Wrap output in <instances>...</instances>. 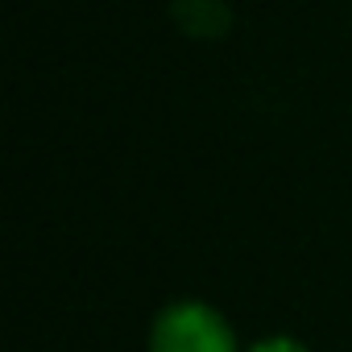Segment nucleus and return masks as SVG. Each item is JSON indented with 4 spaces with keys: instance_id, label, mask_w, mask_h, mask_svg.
I'll return each instance as SVG.
<instances>
[{
    "instance_id": "1",
    "label": "nucleus",
    "mask_w": 352,
    "mask_h": 352,
    "mask_svg": "<svg viewBox=\"0 0 352 352\" xmlns=\"http://www.w3.org/2000/svg\"><path fill=\"white\" fill-rule=\"evenodd\" d=\"M149 352H236V340L212 307L179 302L157 315Z\"/></svg>"
},
{
    "instance_id": "2",
    "label": "nucleus",
    "mask_w": 352,
    "mask_h": 352,
    "mask_svg": "<svg viewBox=\"0 0 352 352\" xmlns=\"http://www.w3.org/2000/svg\"><path fill=\"white\" fill-rule=\"evenodd\" d=\"M249 352H307V348L294 344V340H282V336H278V340H261V344H253Z\"/></svg>"
}]
</instances>
